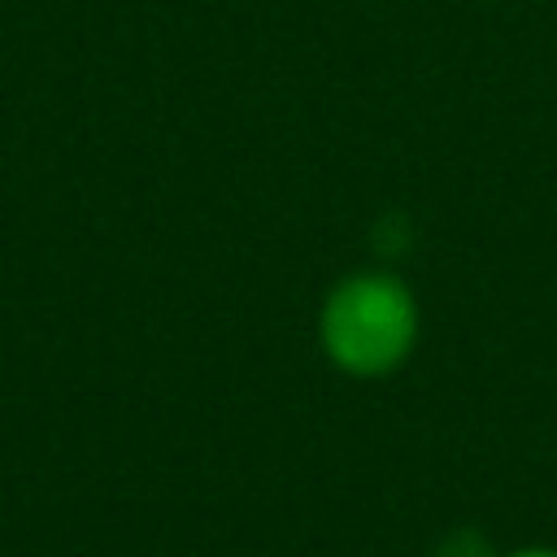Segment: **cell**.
Listing matches in <instances>:
<instances>
[{
  "instance_id": "1",
  "label": "cell",
  "mask_w": 557,
  "mask_h": 557,
  "mask_svg": "<svg viewBox=\"0 0 557 557\" xmlns=\"http://www.w3.org/2000/svg\"><path fill=\"white\" fill-rule=\"evenodd\" d=\"M322 344L348 374H383L413 344V300L396 278L361 274L322 309Z\"/></svg>"
},
{
  "instance_id": "3",
  "label": "cell",
  "mask_w": 557,
  "mask_h": 557,
  "mask_svg": "<svg viewBox=\"0 0 557 557\" xmlns=\"http://www.w3.org/2000/svg\"><path fill=\"white\" fill-rule=\"evenodd\" d=\"M518 557H557V553H544V548H535V553H518Z\"/></svg>"
},
{
  "instance_id": "2",
  "label": "cell",
  "mask_w": 557,
  "mask_h": 557,
  "mask_svg": "<svg viewBox=\"0 0 557 557\" xmlns=\"http://www.w3.org/2000/svg\"><path fill=\"white\" fill-rule=\"evenodd\" d=\"M440 557H487V553H483V544H479L474 535H457V540H448V544H444V553H440Z\"/></svg>"
}]
</instances>
